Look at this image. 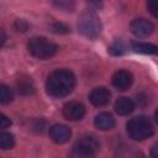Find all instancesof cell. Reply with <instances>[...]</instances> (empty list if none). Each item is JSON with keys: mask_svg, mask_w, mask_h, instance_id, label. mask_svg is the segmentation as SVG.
Returning <instances> with one entry per match:
<instances>
[{"mask_svg": "<svg viewBox=\"0 0 158 158\" xmlns=\"http://www.w3.org/2000/svg\"><path fill=\"white\" fill-rule=\"evenodd\" d=\"M75 75L68 69H57L52 72L46 81L47 94L52 98H64L69 95L75 86Z\"/></svg>", "mask_w": 158, "mask_h": 158, "instance_id": "6da1fadb", "label": "cell"}, {"mask_svg": "<svg viewBox=\"0 0 158 158\" xmlns=\"http://www.w3.org/2000/svg\"><path fill=\"white\" fill-rule=\"evenodd\" d=\"M28 52L38 59H48L58 52V46L44 37H33L27 43Z\"/></svg>", "mask_w": 158, "mask_h": 158, "instance_id": "7a4b0ae2", "label": "cell"}, {"mask_svg": "<svg viewBox=\"0 0 158 158\" xmlns=\"http://www.w3.org/2000/svg\"><path fill=\"white\" fill-rule=\"evenodd\" d=\"M127 133L135 141H143L153 135V125L144 116H137L127 122Z\"/></svg>", "mask_w": 158, "mask_h": 158, "instance_id": "3957f363", "label": "cell"}, {"mask_svg": "<svg viewBox=\"0 0 158 158\" xmlns=\"http://www.w3.org/2000/svg\"><path fill=\"white\" fill-rule=\"evenodd\" d=\"M78 28L83 36L88 38H96L101 33L102 25L100 19L93 11H85L79 17Z\"/></svg>", "mask_w": 158, "mask_h": 158, "instance_id": "277c9868", "label": "cell"}, {"mask_svg": "<svg viewBox=\"0 0 158 158\" xmlns=\"http://www.w3.org/2000/svg\"><path fill=\"white\" fill-rule=\"evenodd\" d=\"M63 115L67 120L78 121L81 120L85 115V107L81 102L78 101H69L63 106Z\"/></svg>", "mask_w": 158, "mask_h": 158, "instance_id": "5b68a950", "label": "cell"}, {"mask_svg": "<svg viewBox=\"0 0 158 158\" xmlns=\"http://www.w3.org/2000/svg\"><path fill=\"white\" fill-rule=\"evenodd\" d=\"M130 28H131V32L135 36H137V37H147L153 32L154 26L147 19H135L131 22Z\"/></svg>", "mask_w": 158, "mask_h": 158, "instance_id": "8992f818", "label": "cell"}, {"mask_svg": "<svg viewBox=\"0 0 158 158\" xmlns=\"http://www.w3.org/2000/svg\"><path fill=\"white\" fill-rule=\"evenodd\" d=\"M70 136H72V131L65 125L57 123V125H53L49 128V137H51V139L54 143L63 144V143H65V142L69 141Z\"/></svg>", "mask_w": 158, "mask_h": 158, "instance_id": "52a82bcc", "label": "cell"}, {"mask_svg": "<svg viewBox=\"0 0 158 158\" xmlns=\"http://www.w3.org/2000/svg\"><path fill=\"white\" fill-rule=\"evenodd\" d=\"M74 148H77L79 151H83L85 153H89V154L95 156L96 152L99 151V142H98V139L94 136L85 135V136H81L77 141Z\"/></svg>", "mask_w": 158, "mask_h": 158, "instance_id": "ba28073f", "label": "cell"}, {"mask_svg": "<svg viewBox=\"0 0 158 158\" xmlns=\"http://www.w3.org/2000/svg\"><path fill=\"white\" fill-rule=\"evenodd\" d=\"M110 91L109 89L104 88V86H99V88H94L91 90V93L89 94V100L94 106H105L109 101H110Z\"/></svg>", "mask_w": 158, "mask_h": 158, "instance_id": "9c48e42d", "label": "cell"}, {"mask_svg": "<svg viewBox=\"0 0 158 158\" xmlns=\"http://www.w3.org/2000/svg\"><path fill=\"white\" fill-rule=\"evenodd\" d=\"M112 85L118 89V90H126L131 86L132 81H133V78H132V74L127 70H117L112 75Z\"/></svg>", "mask_w": 158, "mask_h": 158, "instance_id": "30bf717a", "label": "cell"}, {"mask_svg": "<svg viewBox=\"0 0 158 158\" xmlns=\"http://www.w3.org/2000/svg\"><path fill=\"white\" fill-rule=\"evenodd\" d=\"M94 125L96 128H99L101 131H107L115 126V118L109 112H100L95 116Z\"/></svg>", "mask_w": 158, "mask_h": 158, "instance_id": "8fae6325", "label": "cell"}, {"mask_svg": "<svg viewBox=\"0 0 158 158\" xmlns=\"http://www.w3.org/2000/svg\"><path fill=\"white\" fill-rule=\"evenodd\" d=\"M114 107H115V111H116L118 115L126 116V115L131 114V112L135 110V104H133V101H132L131 99L122 96V98H118V99L115 101V106H114Z\"/></svg>", "mask_w": 158, "mask_h": 158, "instance_id": "7c38bea8", "label": "cell"}, {"mask_svg": "<svg viewBox=\"0 0 158 158\" xmlns=\"http://www.w3.org/2000/svg\"><path fill=\"white\" fill-rule=\"evenodd\" d=\"M16 86H17V91L21 95H32L36 90L33 81L31 80V78H27V77L20 78L16 83Z\"/></svg>", "mask_w": 158, "mask_h": 158, "instance_id": "4fadbf2b", "label": "cell"}, {"mask_svg": "<svg viewBox=\"0 0 158 158\" xmlns=\"http://www.w3.org/2000/svg\"><path fill=\"white\" fill-rule=\"evenodd\" d=\"M132 49H133L136 53L158 56V46H154V44H152V43L135 42V43H132Z\"/></svg>", "mask_w": 158, "mask_h": 158, "instance_id": "5bb4252c", "label": "cell"}, {"mask_svg": "<svg viewBox=\"0 0 158 158\" xmlns=\"http://www.w3.org/2000/svg\"><path fill=\"white\" fill-rule=\"evenodd\" d=\"M15 144V138L11 133L9 132H1L0 133V147L1 149H11Z\"/></svg>", "mask_w": 158, "mask_h": 158, "instance_id": "9a60e30c", "label": "cell"}, {"mask_svg": "<svg viewBox=\"0 0 158 158\" xmlns=\"http://www.w3.org/2000/svg\"><path fill=\"white\" fill-rule=\"evenodd\" d=\"M109 52H110L111 54H114V56H121V54H123V53L126 52V44H125L121 40H117V41H115V42L110 46Z\"/></svg>", "mask_w": 158, "mask_h": 158, "instance_id": "2e32d148", "label": "cell"}, {"mask_svg": "<svg viewBox=\"0 0 158 158\" xmlns=\"http://www.w3.org/2000/svg\"><path fill=\"white\" fill-rule=\"evenodd\" d=\"M12 99H14L12 90L6 85H1L0 86V101L2 104H9L10 101H12Z\"/></svg>", "mask_w": 158, "mask_h": 158, "instance_id": "e0dca14e", "label": "cell"}, {"mask_svg": "<svg viewBox=\"0 0 158 158\" xmlns=\"http://www.w3.org/2000/svg\"><path fill=\"white\" fill-rule=\"evenodd\" d=\"M51 30L54 33H68L69 32V27L65 26L62 22H54V23H52L51 25Z\"/></svg>", "mask_w": 158, "mask_h": 158, "instance_id": "ac0fdd59", "label": "cell"}, {"mask_svg": "<svg viewBox=\"0 0 158 158\" xmlns=\"http://www.w3.org/2000/svg\"><path fill=\"white\" fill-rule=\"evenodd\" d=\"M68 158H94V156L89 154V153H85L83 151H79L77 148H73V151L69 153Z\"/></svg>", "mask_w": 158, "mask_h": 158, "instance_id": "d6986e66", "label": "cell"}, {"mask_svg": "<svg viewBox=\"0 0 158 158\" xmlns=\"http://www.w3.org/2000/svg\"><path fill=\"white\" fill-rule=\"evenodd\" d=\"M54 5L65 11H73V9H74V2H70V1H57V2H54Z\"/></svg>", "mask_w": 158, "mask_h": 158, "instance_id": "ffe728a7", "label": "cell"}, {"mask_svg": "<svg viewBox=\"0 0 158 158\" xmlns=\"http://www.w3.org/2000/svg\"><path fill=\"white\" fill-rule=\"evenodd\" d=\"M147 7L149 10V12L158 19V0H153V1H148L147 2Z\"/></svg>", "mask_w": 158, "mask_h": 158, "instance_id": "44dd1931", "label": "cell"}, {"mask_svg": "<svg viewBox=\"0 0 158 158\" xmlns=\"http://www.w3.org/2000/svg\"><path fill=\"white\" fill-rule=\"evenodd\" d=\"M15 28H16L17 31L25 32V31H27V28H28V23H27L25 20H22V19H17V20L15 21Z\"/></svg>", "mask_w": 158, "mask_h": 158, "instance_id": "7402d4cb", "label": "cell"}, {"mask_svg": "<svg viewBox=\"0 0 158 158\" xmlns=\"http://www.w3.org/2000/svg\"><path fill=\"white\" fill-rule=\"evenodd\" d=\"M10 125H11L10 118H9V117H6L4 114H1V115H0V127L4 130V128H7Z\"/></svg>", "mask_w": 158, "mask_h": 158, "instance_id": "603a6c76", "label": "cell"}, {"mask_svg": "<svg viewBox=\"0 0 158 158\" xmlns=\"http://www.w3.org/2000/svg\"><path fill=\"white\" fill-rule=\"evenodd\" d=\"M151 158H158V143H154L151 148Z\"/></svg>", "mask_w": 158, "mask_h": 158, "instance_id": "cb8c5ba5", "label": "cell"}, {"mask_svg": "<svg viewBox=\"0 0 158 158\" xmlns=\"http://www.w3.org/2000/svg\"><path fill=\"white\" fill-rule=\"evenodd\" d=\"M5 40H6V37H5V33H4V31H1V46L4 44Z\"/></svg>", "mask_w": 158, "mask_h": 158, "instance_id": "d4e9b609", "label": "cell"}, {"mask_svg": "<svg viewBox=\"0 0 158 158\" xmlns=\"http://www.w3.org/2000/svg\"><path fill=\"white\" fill-rule=\"evenodd\" d=\"M154 118H156V121H157V123H158V110H157L156 114H154Z\"/></svg>", "mask_w": 158, "mask_h": 158, "instance_id": "484cf974", "label": "cell"}]
</instances>
